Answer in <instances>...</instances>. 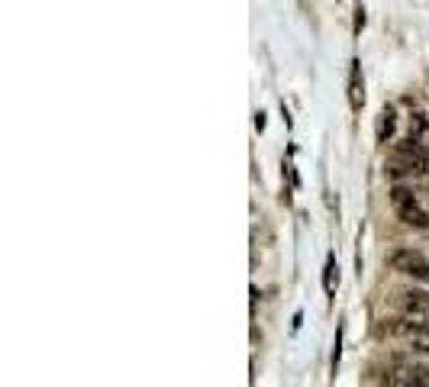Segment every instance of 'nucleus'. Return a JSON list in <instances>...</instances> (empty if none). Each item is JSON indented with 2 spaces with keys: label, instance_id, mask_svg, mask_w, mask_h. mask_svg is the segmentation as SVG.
<instances>
[{
  "label": "nucleus",
  "instance_id": "f257e3e1",
  "mask_svg": "<svg viewBox=\"0 0 429 387\" xmlns=\"http://www.w3.org/2000/svg\"><path fill=\"white\" fill-rule=\"evenodd\" d=\"M387 197H391V207H394L397 219H401L403 226H413V229H420V232H429V213L420 207L413 187H407V184H394Z\"/></svg>",
  "mask_w": 429,
  "mask_h": 387
},
{
  "label": "nucleus",
  "instance_id": "f03ea898",
  "mask_svg": "<svg viewBox=\"0 0 429 387\" xmlns=\"http://www.w3.org/2000/svg\"><path fill=\"white\" fill-rule=\"evenodd\" d=\"M387 265L394 268L397 275H403V278H413V281H429V258L420 252V249H410V246L394 249V252L387 255Z\"/></svg>",
  "mask_w": 429,
  "mask_h": 387
},
{
  "label": "nucleus",
  "instance_id": "7ed1b4c3",
  "mask_svg": "<svg viewBox=\"0 0 429 387\" xmlns=\"http://www.w3.org/2000/svg\"><path fill=\"white\" fill-rule=\"evenodd\" d=\"M401 310L407 317H426L429 313V290H423V288L401 290Z\"/></svg>",
  "mask_w": 429,
  "mask_h": 387
},
{
  "label": "nucleus",
  "instance_id": "20e7f679",
  "mask_svg": "<svg viewBox=\"0 0 429 387\" xmlns=\"http://www.w3.org/2000/svg\"><path fill=\"white\" fill-rule=\"evenodd\" d=\"M349 107H352V113H362V107H365V77H362L359 58H352V65H349Z\"/></svg>",
  "mask_w": 429,
  "mask_h": 387
},
{
  "label": "nucleus",
  "instance_id": "39448f33",
  "mask_svg": "<svg viewBox=\"0 0 429 387\" xmlns=\"http://www.w3.org/2000/svg\"><path fill=\"white\" fill-rule=\"evenodd\" d=\"M397 133V107L387 104L384 110L378 113V123H374V139L381 142V146H387V142L394 139Z\"/></svg>",
  "mask_w": 429,
  "mask_h": 387
},
{
  "label": "nucleus",
  "instance_id": "423d86ee",
  "mask_svg": "<svg viewBox=\"0 0 429 387\" xmlns=\"http://www.w3.org/2000/svg\"><path fill=\"white\" fill-rule=\"evenodd\" d=\"M323 290H326V297H336V290H339V265H336V255H330L326 258V265H323Z\"/></svg>",
  "mask_w": 429,
  "mask_h": 387
},
{
  "label": "nucleus",
  "instance_id": "0eeeda50",
  "mask_svg": "<svg viewBox=\"0 0 429 387\" xmlns=\"http://www.w3.org/2000/svg\"><path fill=\"white\" fill-rule=\"evenodd\" d=\"M429 133V116L426 113H410V133L407 136H413V139H423V136Z\"/></svg>",
  "mask_w": 429,
  "mask_h": 387
},
{
  "label": "nucleus",
  "instance_id": "6e6552de",
  "mask_svg": "<svg viewBox=\"0 0 429 387\" xmlns=\"http://www.w3.org/2000/svg\"><path fill=\"white\" fill-rule=\"evenodd\" d=\"M339 359H342V326L336 329V342H332V361H330L332 378H336V371H339Z\"/></svg>",
  "mask_w": 429,
  "mask_h": 387
},
{
  "label": "nucleus",
  "instance_id": "1a4fd4ad",
  "mask_svg": "<svg viewBox=\"0 0 429 387\" xmlns=\"http://www.w3.org/2000/svg\"><path fill=\"white\" fill-rule=\"evenodd\" d=\"M284 175H288V181L294 184V187H300V175L294 171V165H290V162H284Z\"/></svg>",
  "mask_w": 429,
  "mask_h": 387
},
{
  "label": "nucleus",
  "instance_id": "9d476101",
  "mask_svg": "<svg viewBox=\"0 0 429 387\" xmlns=\"http://www.w3.org/2000/svg\"><path fill=\"white\" fill-rule=\"evenodd\" d=\"M362 29H365V7H355V33H362Z\"/></svg>",
  "mask_w": 429,
  "mask_h": 387
},
{
  "label": "nucleus",
  "instance_id": "9b49d317",
  "mask_svg": "<svg viewBox=\"0 0 429 387\" xmlns=\"http://www.w3.org/2000/svg\"><path fill=\"white\" fill-rule=\"evenodd\" d=\"M255 129H259V133H261V129H265V113H255Z\"/></svg>",
  "mask_w": 429,
  "mask_h": 387
}]
</instances>
